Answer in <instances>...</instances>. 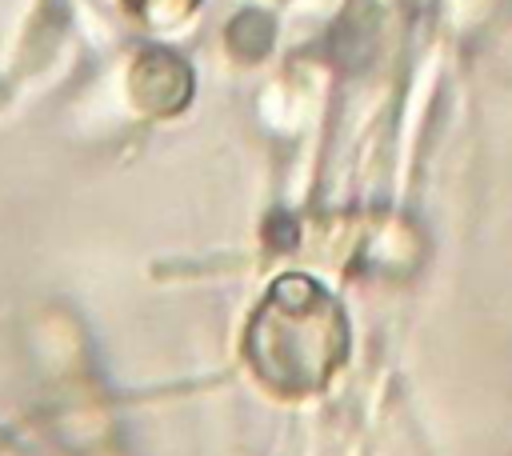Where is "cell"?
I'll list each match as a JSON object with an SVG mask.
<instances>
[{"instance_id": "6da1fadb", "label": "cell", "mask_w": 512, "mask_h": 456, "mask_svg": "<svg viewBox=\"0 0 512 456\" xmlns=\"http://www.w3.org/2000/svg\"><path fill=\"white\" fill-rule=\"evenodd\" d=\"M244 356L280 396L320 392L348 356V320L312 276H280L248 320Z\"/></svg>"}]
</instances>
